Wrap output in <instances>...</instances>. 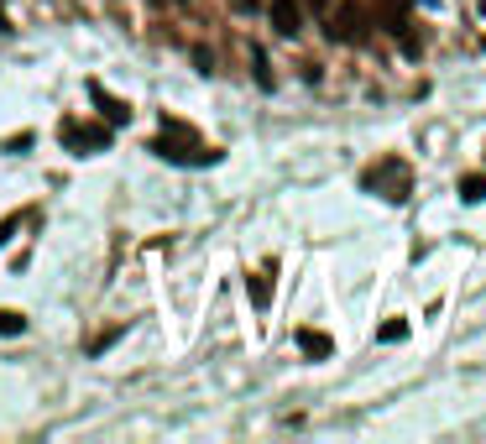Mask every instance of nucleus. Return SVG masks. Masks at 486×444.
Listing matches in <instances>:
<instances>
[{
    "mask_svg": "<svg viewBox=\"0 0 486 444\" xmlns=\"http://www.w3.org/2000/svg\"><path fill=\"white\" fill-rule=\"evenodd\" d=\"M152 152L162 157V162H183V168H204V162L220 157V152L204 147V142H199V131H194V126H183V120H162Z\"/></svg>",
    "mask_w": 486,
    "mask_h": 444,
    "instance_id": "f257e3e1",
    "label": "nucleus"
},
{
    "mask_svg": "<svg viewBox=\"0 0 486 444\" xmlns=\"http://www.w3.org/2000/svg\"><path fill=\"white\" fill-rule=\"evenodd\" d=\"M361 188H366V194L393 199V205H403V199L413 194V168H408L403 157H382L377 168H366V173H361Z\"/></svg>",
    "mask_w": 486,
    "mask_h": 444,
    "instance_id": "f03ea898",
    "label": "nucleus"
},
{
    "mask_svg": "<svg viewBox=\"0 0 486 444\" xmlns=\"http://www.w3.org/2000/svg\"><path fill=\"white\" fill-rule=\"evenodd\" d=\"M366 27H371V16H366L361 0H340L330 16H325V31H330V42H366Z\"/></svg>",
    "mask_w": 486,
    "mask_h": 444,
    "instance_id": "7ed1b4c3",
    "label": "nucleus"
},
{
    "mask_svg": "<svg viewBox=\"0 0 486 444\" xmlns=\"http://www.w3.org/2000/svg\"><path fill=\"white\" fill-rule=\"evenodd\" d=\"M58 142L68 152H79V157H84V152H105L110 147V126H90V120H63L58 126Z\"/></svg>",
    "mask_w": 486,
    "mask_h": 444,
    "instance_id": "20e7f679",
    "label": "nucleus"
},
{
    "mask_svg": "<svg viewBox=\"0 0 486 444\" xmlns=\"http://www.w3.org/2000/svg\"><path fill=\"white\" fill-rule=\"evenodd\" d=\"M90 100L100 105L105 126H126V120H131V105H126V100H116V94H110V89L100 84V79H90Z\"/></svg>",
    "mask_w": 486,
    "mask_h": 444,
    "instance_id": "39448f33",
    "label": "nucleus"
},
{
    "mask_svg": "<svg viewBox=\"0 0 486 444\" xmlns=\"http://www.w3.org/2000/svg\"><path fill=\"white\" fill-rule=\"evenodd\" d=\"M267 11H273L277 37H299V31H304V5H299V0H273Z\"/></svg>",
    "mask_w": 486,
    "mask_h": 444,
    "instance_id": "423d86ee",
    "label": "nucleus"
},
{
    "mask_svg": "<svg viewBox=\"0 0 486 444\" xmlns=\"http://www.w3.org/2000/svg\"><path fill=\"white\" fill-rule=\"evenodd\" d=\"M299 351H304L308 361H325V355H334V340L325 329H299Z\"/></svg>",
    "mask_w": 486,
    "mask_h": 444,
    "instance_id": "0eeeda50",
    "label": "nucleus"
},
{
    "mask_svg": "<svg viewBox=\"0 0 486 444\" xmlns=\"http://www.w3.org/2000/svg\"><path fill=\"white\" fill-rule=\"evenodd\" d=\"M408 5H413V0H377L382 27H387V31H403V22H408Z\"/></svg>",
    "mask_w": 486,
    "mask_h": 444,
    "instance_id": "6e6552de",
    "label": "nucleus"
},
{
    "mask_svg": "<svg viewBox=\"0 0 486 444\" xmlns=\"http://www.w3.org/2000/svg\"><path fill=\"white\" fill-rule=\"evenodd\" d=\"M246 293H251L256 309H267V303H273V272H267V266H262V272H251V277H246Z\"/></svg>",
    "mask_w": 486,
    "mask_h": 444,
    "instance_id": "1a4fd4ad",
    "label": "nucleus"
},
{
    "mask_svg": "<svg viewBox=\"0 0 486 444\" xmlns=\"http://www.w3.org/2000/svg\"><path fill=\"white\" fill-rule=\"evenodd\" d=\"M460 199H465V205H482V199H486V173H465V178H460Z\"/></svg>",
    "mask_w": 486,
    "mask_h": 444,
    "instance_id": "9d476101",
    "label": "nucleus"
},
{
    "mask_svg": "<svg viewBox=\"0 0 486 444\" xmlns=\"http://www.w3.org/2000/svg\"><path fill=\"white\" fill-rule=\"evenodd\" d=\"M251 68H256V84H262V89H273V84H277V79H273V68H267V53H262V48L251 53Z\"/></svg>",
    "mask_w": 486,
    "mask_h": 444,
    "instance_id": "9b49d317",
    "label": "nucleus"
},
{
    "mask_svg": "<svg viewBox=\"0 0 486 444\" xmlns=\"http://www.w3.org/2000/svg\"><path fill=\"white\" fill-rule=\"evenodd\" d=\"M22 329H27V319L16 309H0V335H22Z\"/></svg>",
    "mask_w": 486,
    "mask_h": 444,
    "instance_id": "f8f14e48",
    "label": "nucleus"
},
{
    "mask_svg": "<svg viewBox=\"0 0 486 444\" xmlns=\"http://www.w3.org/2000/svg\"><path fill=\"white\" fill-rule=\"evenodd\" d=\"M382 340H387V345L408 340V325H403V319H387V325H382Z\"/></svg>",
    "mask_w": 486,
    "mask_h": 444,
    "instance_id": "ddd939ff",
    "label": "nucleus"
},
{
    "mask_svg": "<svg viewBox=\"0 0 486 444\" xmlns=\"http://www.w3.org/2000/svg\"><path fill=\"white\" fill-rule=\"evenodd\" d=\"M194 63H199V74H210V68H214V53H210V48H194Z\"/></svg>",
    "mask_w": 486,
    "mask_h": 444,
    "instance_id": "4468645a",
    "label": "nucleus"
},
{
    "mask_svg": "<svg viewBox=\"0 0 486 444\" xmlns=\"http://www.w3.org/2000/svg\"><path fill=\"white\" fill-rule=\"evenodd\" d=\"M22 220H27V214H11V220H0V246H5V240H11V231H16V225H22Z\"/></svg>",
    "mask_w": 486,
    "mask_h": 444,
    "instance_id": "2eb2a0df",
    "label": "nucleus"
},
{
    "mask_svg": "<svg viewBox=\"0 0 486 444\" xmlns=\"http://www.w3.org/2000/svg\"><path fill=\"white\" fill-rule=\"evenodd\" d=\"M230 5H236V11H256V5H262V0H230Z\"/></svg>",
    "mask_w": 486,
    "mask_h": 444,
    "instance_id": "dca6fc26",
    "label": "nucleus"
},
{
    "mask_svg": "<svg viewBox=\"0 0 486 444\" xmlns=\"http://www.w3.org/2000/svg\"><path fill=\"white\" fill-rule=\"evenodd\" d=\"M0 27H5V5H0Z\"/></svg>",
    "mask_w": 486,
    "mask_h": 444,
    "instance_id": "f3484780",
    "label": "nucleus"
},
{
    "mask_svg": "<svg viewBox=\"0 0 486 444\" xmlns=\"http://www.w3.org/2000/svg\"><path fill=\"white\" fill-rule=\"evenodd\" d=\"M482 16H486V0H482Z\"/></svg>",
    "mask_w": 486,
    "mask_h": 444,
    "instance_id": "a211bd4d",
    "label": "nucleus"
},
{
    "mask_svg": "<svg viewBox=\"0 0 486 444\" xmlns=\"http://www.w3.org/2000/svg\"><path fill=\"white\" fill-rule=\"evenodd\" d=\"M314 5H325V0H314Z\"/></svg>",
    "mask_w": 486,
    "mask_h": 444,
    "instance_id": "6ab92c4d",
    "label": "nucleus"
}]
</instances>
